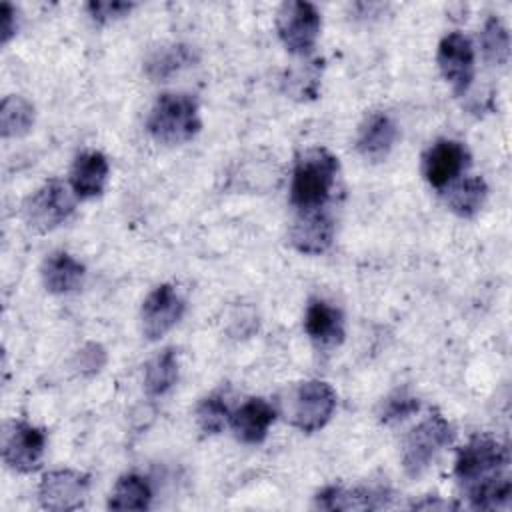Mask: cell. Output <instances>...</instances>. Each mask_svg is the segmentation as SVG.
Returning <instances> with one entry per match:
<instances>
[{"mask_svg":"<svg viewBox=\"0 0 512 512\" xmlns=\"http://www.w3.org/2000/svg\"><path fill=\"white\" fill-rule=\"evenodd\" d=\"M508 448L486 434L474 436L458 452L454 476L476 510H498L510 506L512 482L508 474Z\"/></svg>","mask_w":512,"mask_h":512,"instance_id":"obj_1","label":"cell"},{"mask_svg":"<svg viewBox=\"0 0 512 512\" xmlns=\"http://www.w3.org/2000/svg\"><path fill=\"white\" fill-rule=\"evenodd\" d=\"M338 168V158L322 146L308 148L298 156L290 182V204L298 214L324 210L336 184Z\"/></svg>","mask_w":512,"mask_h":512,"instance_id":"obj_2","label":"cell"},{"mask_svg":"<svg viewBox=\"0 0 512 512\" xmlns=\"http://www.w3.org/2000/svg\"><path fill=\"white\" fill-rule=\"evenodd\" d=\"M198 102L184 92H164L154 102L146 128L150 136L166 146H176L192 140L200 132Z\"/></svg>","mask_w":512,"mask_h":512,"instance_id":"obj_3","label":"cell"},{"mask_svg":"<svg viewBox=\"0 0 512 512\" xmlns=\"http://www.w3.org/2000/svg\"><path fill=\"white\" fill-rule=\"evenodd\" d=\"M452 440H454V430L450 422L440 412H432L420 424H416L404 440V448H402L404 472L410 478H418L430 468L434 458Z\"/></svg>","mask_w":512,"mask_h":512,"instance_id":"obj_4","label":"cell"},{"mask_svg":"<svg viewBox=\"0 0 512 512\" xmlns=\"http://www.w3.org/2000/svg\"><path fill=\"white\" fill-rule=\"evenodd\" d=\"M322 28V18L320 12L314 4L304 2V0H288L280 6L276 14V30L286 46L288 52L292 54H308L318 42Z\"/></svg>","mask_w":512,"mask_h":512,"instance_id":"obj_5","label":"cell"},{"mask_svg":"<svg viewBox=\"0 0 512 512\" xmlns=\"http://www.w3.org/2000/svg\"><path fill=\"white\" fill-rule=\"evenodd\" d=\"M74 196L60 180H48L42 184L22 206L24 220L38 232H50L70 218L74 212Z\"/></svg>","mask_w":512,"mask_h":512,"instance_id":"obj_6","label":"cell"},{"mask_svg":"<svg viewBox=\"0 0 512 512\" xmlns=\"http://www.w3.org/2000/svg\"><path fill=\"white\" fill-rule=\"evenodd\" d=\"M292 398V424L308 434L324 428L336 408V392L322 380L302 382Z\"/></svg>","mask_w":512,"mask_h":512,"instance_id":"obj_7","label":"cell"},{"mask_svg":"<svg viewBox=\"0 0 512 512\" xmlns=\"http://www.w3.org/2000/svg\"><path fill=\"white\" fill-rule=\"evenodd\" d=\"M90 490V476L78 470L46 472L38 486L40 506L54 512L76 510L84 504Z\"/></svg>","mask_w":512,"mask_h":512,"instance_id":"obj_8","label":"cell"},{"mask_svg":"<svg viewBox=\"0 0 512 512\" xmlns=\"http://www.w3.org/2000/svg\"><path fill=\"white\" fill-rule=\"evenodd\" d=\"M470 166L468 148L450 138L436 140L422 156V174L438 190L450 186Z\"/></svg>","mask_w":512,"mask_h":512,"instance_id":"obj_9","label":"cell"},{"mask_svg":"<svg viewBox=\"0 0 512 512\" xmlns=\"http://www.w3.org/2000/svg\"><path fill=\"white\" fill-rule=\"evenodd\" d=\"M438 68L456 94H466L474 80V46L460 32L446 34L438 44Z\"/></svg>","mask_w":512,"mask_h":512,"instance_id":"obj_10","label":"cell"},{"mask_svg":"<svg viewBox=\"0 0 512 512\" xmlns=\"http://www.w3.org/2000/svg\"><path fill=\"white\" fill-rule=\"evenodd\" d=\"M46 448L44 430L28 422H12L4 432L2 458L16 472H32L40 466Z\"/></svg>","mask_w":512,"mask_h":512,"instance_id":"obj_11","label":"cell"},{"mask_svg":"<svg viewBox=\"0 0 512 512\" xmlns=\"http://www.w3.org/2000/svg\"><path fill=\"white\" fill-rule=\"evenodd\" d=\"M184 314V300L170 284L156 286L144 300L140 322L142 332L148 340L162 338L168 330H172Z\"/></svg>","mask_w":512,"mask_h":512,"instance_id":"obj_12","label":"cell"},{"mask_svg":"<svg viewBox=\"0 0 512 512\" xmlns=\"http://www.w3.org/2000/svg\"><path fill=\"white\" fill-rule=\"evenodd\" d=\"M334 240V220L324 210L302 212L290 228V244L302 254H322Z\"/></svg>","mask_w":512,"mask_h":512,"instance_id":"obj_13","label":"cell"},{"mask_svg":"<svg viewBox=\"0 0 512 512\" xmlns=\"http://www.w3.org/2000/svg\"><path fill=\"white\" fill-rule=\"evenodd\" d=\"M398 138L396 122L384 112H372L366 116L358 130L356 150L370 162L384 160Z\"/></svg>","mask_w":512,"mask_h":512,"instance_id":"obj_14","label":"cell"},{"mask_svg":"<svg viewBox=\"0 0 512 512\" xmlns=\"http://www.w3.org/2000/svg\"><path fill=\"white\" fill-rule=\"evenodd\" d=\"M304 330L320 348L338 346L344 340V316L336 306L314 298L304 312Z\"/></svg>","mask_w":512,"mask_h":512,"instance_id":"obj_15","label":"cell"},{"mask_svg":"<svg viewBox=\"0 0 512 512\" xmlns=\"http://www.w3.org/2000/svg\"><path fill=\"white\" fill-rule=\"evenodd\" d=\"M276 418V410L264 398H250L230 414V428L234 436L244 444H260L270 424Z\"/></svg>","mask_w":512,"mask_h":512,"instance_id":"obj_16","label":"cell"},{"mask_svg":"<svg viewBox=\"0 0 512 512\" xmlns=\"http://www.w3.org/2000/svg\"><path fill=\"white\" fill-rule=\"evenodd\" d=\"M108 172H110V166L102 152H96V150L82 152L72 164V172H70L72 192L82 200L100 196L104 192Z\"/></svg>","mask_w":512,"mask_h":512,"instance_id":"obj_17","label":"cell"},{"mask_svg":"<svg viewBox=\"0 0 512 512\" xmlns=\"http://www.w3.org/2000/svg\"><path fill=\"white\" fill-rule=\"evenodd\" d=\"M386 506V492L380 488L328 486L316 494V508L322 510H376Z\"/></svg>","mask_w":512,"mask_h":512,"instance_id":"obj_18","label":"cell"},{"mask_svg":"<svg viewBox=\"0 0 512 512\" xmlns=\"http://www.w3.org/2000/svg\"><path fill=\"white\" fill-rule=\"evenodd\" d=\"M84 264L68 252H54L42 264V282L52 294H70L84 280Z\"/></svg>","mask_w":512,"mask_h":512,"instance_id":"obj_19","label":"cell"},{"mask_svg":"<svg viewBox=\"0 0 512 512\" xmlns=\"http://www.w3.org/2000/svg\"><path fill=\"white\" fill-rule=\"evenodd\" d=\"M444 198L448 208L456 216L474 218L482 210L488 198V184L482 176H468L464 180H454L448 186Z\"/></svg>","mask_w":512,"mask_h":512,"instance_id":"obj_20","label":"cell"},{"mask_svg":"<svg viewBox=\"0 0 512 512\" xmlns=\"http://www.w3.org/2000/svg\"><path fill=\"white\" fill-rule=\"evenodd\" d=\"M194 62H196V52L190 46L162 44L148 54V58L144 62V70H146L148 78H152L154 82H160V80L174 76L182 68L192 66Z\"/></svg>","mask_w":512,"mask_h":512,"instance_id":"obj_21","label":"cell"},{"mask_svg":"<svg viewBox=\"0 0 512 512\" xmlns=\"http://www.w3.org/2000/svg\"><path fill=\"white\" fill-rule=\"evenodd\" d=\"M152 502V488L140 474H124L118 478L110 498V510H146Z\"/></svg>","mask_w":512,"mask_h":512,"instance_id":"obj_22","label":"cell"},{"mask_svg":"<svg viewBox=\"0 0 512 512\" xmlns=\"http://www.w3.org/2000/svg\"><path fill=\"white\" fill-rule=\"evenodd\" d=\"M178 380V360L172 348L156 354L144 368V390L148 396L166 394Z\"/></svg>","mask_w":512,"mask_h":512,"instance_id":"obj_23","label":"cell"},{"mask_svg":"<svg viewBox=\"0 0 512 512\" xmlns=\"http://www.w3.org/2000/svg\"><path fill=\"white\" fill-rule=\"evenodd\" d=\"M34 124V106L24 96L10 94L0 104V134L4 138L24 136Z\"/></svg>","mask_w":512,"mask_h":512,"instance_id":"obj_24","label":"cell"},{"mask_svg":"<svg viewBox=\"0 0 512 512\" xmlns=\"http://www.w3.org/2000/svg\"><path fill=\"white\" fill-rule=\"evenodd\" d=\"M480 48L484 60L492 66H504L510 58V32L504 22L496 16H490L480 32Z\"/></svg>","mask_w":512,"mask_h":512,"instance_id":"obj_25","label":"cell"},{"mask_svg":"<svg viewBox=\"0 0 512 512\" xmlns=\"http://www.w3.org/2000/svg\"><path fill=\"white\" fill-rule=\"evenodd\" d=\"M230 420V412L222 396L212 394L196 406V422L204 434H218Z\"/></svg>","mask_w":512,"mask_h":512,"instance_id":"obj_26","label":"cell"},{"mask_svg":"<svg viewBox=\"0 0 512 512\" xmlns=\"http://www.w3.org/2000/svg\"><path fill=\"white\" fill-rule=\"evenodd\" d=\"M418 410V398H414L412 394H408L406 390H396L392 392L380 406V420L390 424V422H398L408 418L410 414H414Z\"/></svg>","mask_w":512,"mask_h":512,"instance_id":"obj_27","label":"cell"},{"mask_svg":"<svg viewBox=\"0 0 512 512\" xmlns=\"http://www.w3.org/2000/svg\"><path fill=\"white\" fill-rule=\"evenodd\" d=\"M132 8H134L132 2H120V0H114V2H110V0H94V2L86 4L88 14L98 24H106V22L118 20V18L130 14Z\"/></svg>","mask_w":512,"mask_h":512,"instance_id":"obj_28","label":"cell"},{"mask_svg":"<svg viewBox=\"0 0 512 512\" xmlns=\"http://www.w3.org/2000/svg\"><path fill=\"white\" fill-rule=\"evenodd\" d=\"M106 362V352L100 344H86L78 354V366L82 372H98Z\"/></svg>","mask_w":512,"mask_h":512,"instance_id":"obj_29","label":"cell"},{"mask_svg":"<svg viewBox=\"0 0 512 512\" xmlns=\"http://www.w3.org/2000/svg\"><path fill=\"white\" fill-rule=\"evenodd\" d=\"M0 16H2V42L6 44V42L16 34V28H18V12H16V8H14L12 4L2 2Z\"/></svg>","mask_w":512,"mask_h":512,"instance_id":"obj_30","label":"cell"},{"mask_svg":"<svg viewBox=\"0 0 512 512\" xmlns=\"http://www.w3.org/2000/svg\"><path fill=\"white\" fill-rule=\"evenodd\" d=\"M414 508H442V510H446V508H456V506L450 504V502H430V500H426V502L414 504Z\"/></svg>","mask_w":512,"mask_h":512,"instance_id":"obj_31","label":"cell"}]
</instances>
